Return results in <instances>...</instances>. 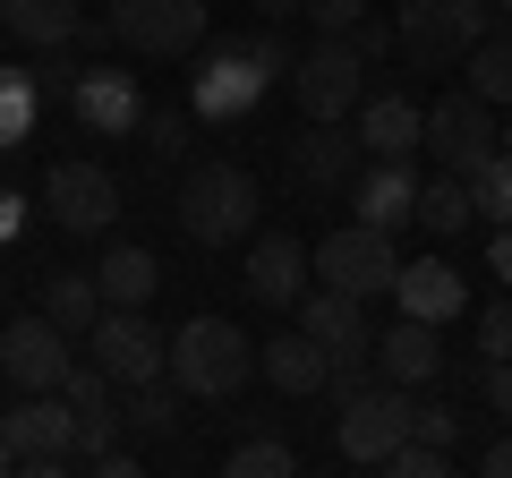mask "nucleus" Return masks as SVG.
Listing matches in <instances>:
<instances>
[{"label":"nucleus","mask_w":512,"mask_h":478,"mask_svg":"<svg viewBox=\"0 0 512 478\" xmlns=\"http://www.w3.org/2000/svg\"><path fill=\"white\" fill-rule=\"evenodd\" d=\"M299 333H316L325 350H367V299H350V291H299Z\"/></svg>","instance_id":"4be33fe9"},{"label":"nucleus","mask_w":512,"mask_h":478,"mask_svg":"<svg viewBox=\"0 0 512 478\" xmlns=\"http://www.w3.org/2000/svg\"><path fill=\"white\" fill-rule=\"evenodd\" d=\"M308 265L333 282V291H350V299H393V274H402L393 231H376V222H342V231H325V248H316Z\"/></svg>","instance_id":"6e6552de"},{"label":"nucleus","mask_w":512,"mask_h":478,"mask_svg":"<svg viewBox=\"0 0 512 478\" xmlns=\"http://www.w3.org/2000/svg\"><path fill=\"white\" fill-rule=\"evenodd\" d=\"M419 222L436 239H461L478 222V197H470V180L461 171H436V180H419Z\"/></svg>","instance_id":"bb28decb"},{"label":"nucleus","mask_w":512,"mask_h":478,"mask_svg":"<svg viewBox=\"0 0 512 478\" xmlns=\"http://www.w3.org/2000/svg\"><path fill=\"white\" fill-rule=\"evenodd\" d=\"M163 376L188 393V402H231V393L256 376V342L231 325V316H188V325L171 333Z\"/></svg>","instance_id":"f03ea898"},{"label":"nucleus","mask_w":512,"mask_h":478,"mask_svg":"<svg viewBox=\"0 0 512 478\" xmlns=\"http://www.w3.org/2000/svg\"><path fill=\"white\" fill-rule=\"evenodd\" d=\"M470 197H478V214H487V222H512V154L504 146L470 171Z\"/></svg>","instance_id":"7c9ffc66"},{"label":"nucleus","mask_w":512,"mask_h":478,"mask_svg":"<svg viewBox=\"0 0 512 478\" xmlns=\"http://www.w3.org/2000/svg\"><path fill=\"white\" fill-rule=\"evenodd\" d=\"M291 94H299V111H308V120H350V111H359V94H367L359 43H350V35H316L308 52L291 60Z\"/></svg>","instance_id":"0eeeda50"},{"label":"nucleus","mask_w":512,"mask_h":478,"mask_svg":"<svg viewBox=\"0 0 512 478\" xmlns=\"http://www.w3.org/2000/svg\"><path fill=\"white\" fill-rule=\"evenodd\" d=\"M94 282H103V308H146V299L163 291V257L137 248V239H111L103 265H94Z\"/></svg>","instance_id":"412c9836"},{"label":"nucleus","mask_w":512,"mask_h":478,"mask_svg":"<svg viewBox=\"0 0 512 478\" xmlns=\"http://www.w3.org/2000/svg\"><path fill=\"white\" fill-rule=\"evenodd\" d=\"M0 385H9V376H0Z\"/></svg>","instance_id":"09e8293b"},{"label":"nucleus","mask_w":512,"mask_h":478,"mask_svg":"<svg viewBox=\"0 0 512 478\" xmlns=\"http://www.w3.org/2000/svg\"><path fill=\"white\" fill-rule=\"evenodd\" d=\"M359 171H367V146H359V129H342V120H308V129L291 137V180L308 188V197L316 188L333 197V188H350Z\"/></svg>","instance_id":"2eb2a0df"},{"label":"nucleus","mask_w":512,"mask_h":478,"mask_svg":"<svg viewBox=\"0 0 512 478\" xmlns=\"http://www.w3.org/2000/svg\"><path fill=\"white\" fill-rule=\"evenodd\" d=\"M478 359H512V291L495 308H478Z\"/></svg>","instance_id":"c9c22d12"},{"label":"nucleus","mask_w":512,"mask_h":478,"mask_svg":"<svg viewBox=\"0 0 512 478\" xmlns=\"http://www.w3.org/2000/svg\"><path fill=\"white\" fill-rule=\"evenodd\" d=\"M256 368H265V385H274V393H291V402H299V393H325V368H333V350L325 342H316V333H274V342H256Z\"/></svg>","instance_id":"6ab92c4d"},{"label":"nucleus","mask_w":512,"mask_h":478,"mask_svg":"<svg viewBox=\"0 0 512 478\" xmlns=\"http://www.w3.org/2000/svg\"><path fill=\"white\" fill-rule=\"evenodd\" d=\"M274 77H291V52H282L274 26H265V35H239V43H214V52L197 60V77H188V111H197L205 129H231V120H248V111L265 103Z\"/></svg>","instance_id":"f257e3e1"},{"label":"nucleus","mask_w":512,"mask_h":478,"mask_svg":"<svg viewBox=\"0 0 512 478\" xmlns=\"http://www.w3.org/2000/svg\"><path fill=\"white\" fill-rule=\"evenodd\" d=\"M94 478H137V453H120V444H103V453H86Z\"/></svg>","instance_id":"ea45409f"},{"label":"nucleus","mask_w":512,"mask_h":478,"mask_svg":"<svg viewBox=\"0 0 512 478\" xmlns=\"http://www.w3.org/2000/svg\"><path fill=\"white\" fill-rule=\"evenodd\" d=\"M487 257H495V282L512 291V222H495V248H487Z\"/></svg>","instance_id":"a19ab883"},{"label":"nucleus","mask_w":512,"mask_h":478,"mask_svg":"<svg viewBox=\"0 0 512 478\" xmlns=\"http://www.w3.org/2000/svg\"><path fill=\"white\" fill-rule=\"evenodd\" d=\"M308 18H316V35H342V26L367 18V0H308Z\"/></svg>","instance_id":"4c0bfd02"},{"label":"nucleus","mask_w":512,"mask_h":478,"mask_svg":"<svg viewBox=\"0 0 512 478\" xmlns=\"http://www.w3.org/2000/svg\"><path fill=\"white\" fill-rule=\"evenodd\" d=\"M69 111H77V129H94V137L146 129V94H137V77H120V69H77L69 77Z\"/></svg>","instance_id":"f3484780"},{"label":"nucleus","mask_w":512,"mask_h":478,"mask_svg":"<svg viewBox=\"0 0 512 478\" xmlns=\"http://www.w3.org/2000/svg\"><path fill=\"white\" fill-rule=\"evenodd\" d=\"M478 470H487V478H512V436H495L487 453H478Z\"/></svg>","instance_id":"37998d69"},{"label":"nucleus","mask_w":512,"mask_h":478,"mask_svg":"<svg viewBox=\"0 0 512 478\" xmlns=\"http://www.w3.org/2000/svg\"><path fill=\"white\" fill-rule=\"evenodd\" d=\"M367 350H376V376L384 385H436L444 376V342H436V325H427V316H402L393 308V325L384 333H367Z\"/></svg>","instance_id":"dca6fc26"},{"label":"nucleus","mask_w":512,"mask_h":478,"mask_svg":"<svg viewBox=\"0 0 512 478\" xmlns=\"http://www.w3.org/2000/svg\"><path fill=\"white\" fill-rule=\"evenodd\" d=\"M120 402H128L120 419L137 427V436H171V427H180V410H188V393L171 385V376H154V385H128Z\"/></svg>","instance_id":"c85d7f7f"},{"label":"nucleus","mask_w":512,"mask_h":478,"mask_svg":"<svg viewBox=\"0 0 512 478\" xmlns=\"http://www.w3.org/2000/svg\"><path fill=\"white\" fill-rule=\"evenodd\" d=\"M43 316H52L60 333L86 342L94 316H103V282H94V274H52V282H43Z\"/></svg>","instance_id":"cd10ccee"},{"label":"nucleus","mask_w":512,"mask_h":478,"mask_svg":"<svg viewBox=\"0 0 512 478\" xmlns=\"http://www.w3.org/2000/svg\"><path fill=\"white\" fill-rule=\"evenodd\" d=\"M239 291H248L256 308L291 316L299 291H308V239L299 231H248V274H239Z\"/></svg>","instance_id":"4468645a"},{"label":"nucleus","mask_w":512,"mask_h":478,"mask_svg":"<svg viewBox=\"0 0 512 478\" xmlns=\"http://www.w3.org/2000/svg\"><path fill=\"white\" fill-rule=\"evenodd\" d=\"M359 146H367V163H410L419 154V137H427V103H410V94H359Z\"/></svg>","instance_id":"a211bd4d"},{"label":"nucleus","mask_w":512,"mask_h":478,"mask_svg":"<svg viewBox=\"0 0 512 478\" xmlns=\"http://www.w3.org/2000/svg\"><path fill=\"white\" fill-rule=\"evenodd\" d=\"M0 26H9L26 52H60V43L86 35V9H77V0H0Z\"/></svg>","instance_id":"5701e85b"},{"label":"nucleus","mask_w":512,"mask_h":478,"mask_svg":"<svg viewBox=\"0 0 512 478\" xmlns=\"http://www.w3.org/2000/svg\"><path fill=\"white\" fill-rule=\"evenodd\" d=\"M478 393H487V402H495V419L512 427V359H487V385H478Z\"/></svg>","instance_id":"58836bf2"},{"label":"nucleus","mask_w":512,"mask_h":478,"mask_svg":"<svg viewBox=\"0 0 512 478\" xmlns=\"http://www.w3.org/2000/svg\"><path fill=\"white\" fill-rule=\"evenodd\" d=\"M487 9H512V0H487Z\"/></svg>","instance_id":"de8ad7c7"},{"label":"nucleus","mask_w":512,"mask_h":478,"mask_svg":"<svg viewBox=\"0 0 512 478\" xmlns=\"http://www.w3.org/2000/svg\"><path fill=\"white\" fill-rule=\"evenodd\" d=\"M495 146H504V154H512V120H504V129H495Z\"/></svg>","instance_id":"a18cd8bd"},{"label":"nucleus","mask_w":512,"mask_h":478,"mask_svg":"<svg viewBox=\"0 0 512 478\" xmlns=\"http://www.w3.org/2000/svg\"><path fill=\"white\" fill-rule=\"evenodd\" d=\"M470 94H487L495 111H512V9H504V26H487V35L470 43Z\"/></svg>","instance_id":"393cba45"},{"label":"nucleus","mask_w":512,"mask_h":478,"mask_svg":"<svg viewBox=\"0 0 512 478\" xmlns=\"http://www.w3.org/2000/svg\"><path fill=\"white\" fill-rule=\"evenodd\" d=\"M26 231V197H0V239H18Z\"/></svg>","instance_id":"c03bdc74"},{"label":"nucleus","mask_w":512,"mask_h":478,"mask_svg":"<svg viewBox=\"0 0 512 478\" xmlns=\"http://www.w3.org/2000/svg\"><path fill=\"white\" fill-rule=\"evenodd\" d=\"M180 231L197 248H239L256 231V171L239 163H188L180 180Z\"/></svg>","instance_id":"7ed1b4c3"},{"label":"nucleus","mask_w":512,"mask_h":478,"mask_svg":"<svg viewBox=\"0 0 512 478\" xmlns=\"http://www.w3.org/2000/svg\"><path fill=\"white\" fill-rule=\"evenodd\" d=\"M495 129H504V120H495L487 94H470V86H461V94H436V103H427L419 154H436V171H461V180H470V171L495 154Z\"/></svg>","instance_id":"1a4fd4ad"},{"label":"nucleus","mask_w":512,"mask_h":478,"mask_svg":"<svg viewBox=\"0 0 512 478\" xmlns=\"http://www.w3.org/2000/svg\"><path fill=\"white\" fill-rule=\"evenodd\" d=\"M103 26L137 60H188L205 43V0H111Z\"/></svg>","instance_id":"423d86ee"},{"label":"nucleus","mask_w":512,"mask_h":478,"mask_svg":"<svg viewBox=\"0 0 512 478\" xmlns=\"http://www.w3.org/2000/svg\"><path fill=\"white\" fill-rule=\"evenodd\" d=\"M77 333H60L52 316H18V325L0 333V376H9V385H26V393H60L69 385V368H77Z\"/></svg>","instance_id":"f8f14e48"},{"label":"nucleus","mask_w":512,"mask_h":478,"mask_svg":"<svg viewBox=\"0 0 512 478\" xmlns=\"http://www.w3.org/2000/svg\"><path fill=\"white\" fill-rule=\"evenodd\" d=\"M342 35L359 43V60H367V69H376V60L393 52V18H359V26H342Z\"/></svg>","instance_id":"e433bc0d"},{"label":"nucleus","mask_w":512,"mask_h":478,"mask_svg":"<svg viewBox=\"0 0 512 478\" xmlns=\"http://www.w3.org/2000/svg\"><path fill=\"white\" fill-rule=\"evenodd\" d=\"M188 137H197V111H180V103L146 111V146H154V163H180V154H188Z\"/></svg>","instance_id":"473e14b6"},{"label":"nucleus","mask_w":512,"mask_h":478,"mask_svg":"<svg viewBox=\"0 0 512 478\" xmlns=\"http://www.w3.org/2000/svg\"><path fill=\"white\" fill-rule=\"evenodd\" d=\"M487 26H495L487 0H402V9H393V52H402L410 69H461Z\"/></svg>","instance_id":"20e7f679"},{"label":"nucleus","mask_w":512,"mask_h":478,"mask_svg":"<svg viewBox=\"0 0 512 478\" xmlns=\"http://www.w3.org/2000/svg\"><path fill=\"white\" fill-rule=\"evenodd\" d=\"M367 385H384V376H376V350H333V368H325V393H333V410H342V402H359Z\"/></svg>","instance_id":"2f4dec72"},{"label":"nucleus","mask_w":512,"mask_h":478,"mask_svg":"<svg viewBox=\"0 0 512 478\" xmlns=\"http://www.w3.org/2000/svg\"><path fill=\"white\" fill-rule=\"evenodd\" d=\"M410 436H427V444H444V453H461V410H453V402H419V393H410Z\"/></svg>","instance_id":"f704fd0d"},{"label":"nucleus","mask_w":512,"mask_h":478,"mask_svg":"<svg viewBox=\"0 0 512 478\" xmlns=\"http://www.w3.org/2000/svg\"><path fill=\"white\" fill-rule=\"evenodd\" d=\"M222 470H231V478H291L299 453H291L282 436H248V444H231V453H222Z\"/></svg>","instance_id":"c756f323"},{"label":"nucleus","mask_w":512,"mask_h":478,"mask_svg":"<svg viewBox=\"0 0 512 478\" xmlns=\"http://www.w3.org/2000/svg\"><path fill=\"white\" fill-rule=\"evenodd\" d=\"M0 444H9V461H18V478L77 470V410H69V393H26L18 410H0Z\"/></svg>","instance_id":"39448f33"},{"label":"nucleus","mask_w":512,"mask_h":478,"mask_svg":"<svg viewBox=\"0 0 512 478\" xmlns=\"http://www.w3.org/2000/svg\"><path fill=\"white\" fill-rule=\"evenodd\" d=\"M402 436H410V385H367L359 402H342V427H333L342 461H359V470H376Z\"/></svg>","instance_id":"ddd939ff"},{"label":"nucleus","mask_w":512,"mask_h":478,"mask_svg":"<svg viewBox=\"0 0 512 478\" xmlns=\"http://www.w3.org/2000/svg\"><path fill=\"white\" fill-rule=\"evenodd\" d=\"M43 77L35 69H0V154H18L26 137H35V120H43Z\"/></svg>","instance_id":"a878e982"},{"label":"nucleus","mask_w":512,"mask_h":478,"mask_svg":"<svg viewBox=\"0 0 512 478\" xmlns=\"http://www.w3.org/2000/svg\"><path fill=\"white\" fill-rule=\"evenodd\" d=\"M43 214H52L60 231L94 239V231H111V214H120V180H111L94 154H69V163H52V180H43Z\"/></svg>","instance_id":"9b49d317"},{"label":"nucleus","mask_w":512,"mask_h":478,"mask_svg":"<svg viewBox=\"0 0 512 478\" xmlns=\"http://www.w3.org/2000/svg\"><path fill=\"white\" fill-rule=\"evenodd\" d=\"M376 470H393V478H444V470H453V453H444V444H427V436H402Z\"/></svg>","instance_id":"72a5a7b5"},{"label":"nucleus","mask_w":512,"mask_h":478,"mask_svg":"<svg viewBox=\"0 0 512 478\" xmlns=\"http://www.w3.org/2000/svg\"><path fill=\"white\" fill-rule=\"evenodd\" d=\"M256 18H265V26H291V18H308V0H256Z\"/></svg>","instance_id":"79ce46f5"},{"label":"nucleus","mask_w":512,"mask_h":478,"mask_svg":"<svg viewBox=\"0 0 512 478\" xmlns=\"http://www.w3.org/2000/svg\"><path fill=\"white\" fill-rule=\"evenodd\" d=\"M350 205H359V222H376V231H402V222H419V171L410 163H367L359 180H350Z\"/></svg>","instance_id":"aec40b11"},{"label":"nucleus","mask_w":512,"mask_h":478,"mask_svg":"<svg viewBox=\"0 0 512 478\" xmlns=\"http://www.w3.org/2000/svg\"><path fill=\"white\" fill-rule=\"evenodd\" d=\"M86 359L128 393V385H154V376H163L171 342L146 325V308H103V316H94V333H86Z\"/></svg>","instance_id":"9d476101"},{"label":"nucleus","mask_w":512,"mask_h":478,"mask_svg":"<svg viewBox=\"0 0 512 478\" xmlns=\"http://www.w3.org/2000/svg\"><path fill=\"white\" fill-rule=\"evenodd\" d=\"M393 308L402 316H427V325H444V316H461V274L444 257H419L393 274Z\"/></svg>","instance_id":"b1692460"},{"label":"nucleus","mask_w":512,"mask_h":478,"mask_svg":"<svg viewBox=\"0 0 512 478\" xmlns=\"http://www.w3.org/2000/svg\"><path fill=\"white\" fill-rule=\"evenodd\" d=\"M0 470H18V461H9V444H0Z\"/></svg>","instance_id":"49530a36"}]
</instances>
